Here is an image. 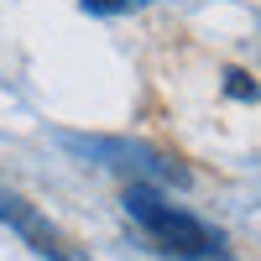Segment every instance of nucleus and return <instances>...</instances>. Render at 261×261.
<instances>
[{"label": "nucleus", "mask_w": 261, "mask_h": 261, "mask_svg": "<svg viewBox=\"0 0 261 261\" xmlns=\"http://www.w3.org/2000/svg\"><path fill=\"white\" fill-rule=\"evenodd\" d=\"M225 89H230L235 99H261V89H256V84H251L241 68H230V73H225Z\"/></svg>", "instance_id": "5"}, {"label": "nucleus", "mask_w": 261, "mask_h": 261, "mask_svg": "<svg viewBox=\"0 0 261 261\" xmlns=\"http://www.w3.org/2000/svg\"><path fill=\"white\" fill-rule=\"evenodd\" d=\"M120 204H125V214H130V225L146 235L151 251L178 256V261H220V256H225L220 230H209L199 214H188L183 204H172L162 188H151V183H125V199H120Z\"/></svg>", "instance_id": "1"}, {"label": "nucleus", "mask_w": 261, "mask_h": 261, "mask_svg": "<svg viewBox=\"0 0 261 261\" xmlns=\"http://www.w3.org/2000/svg\"><path fill=\"white\" fill-rule=\"evenodd\" d=\"M68 151H79V157H89L99 167H110V172H125L130 183H151V188H188L193 183V172L178 162V157H167V151L157 146H146V141H125V136H73V130H63L58 136Z\"/></svg>", "instance_id": "2"}, {"label": "nucleus", "mask_w": 261, "mask_h": 261, "mask_svg": "<svg viewBox=\"0 0 261 261\" xmlns=\"http://www.w3.org/2000/svg\"><path fill=\"white\" fill-rule=\"evenodd\" d=\"M0 225H11L21 241H27L37 256H47V261H89L68 235H63L47 214H42L37 204H27L21 193H11V188H0Z\"/></svg>", "instance_id": "3"}, {"label": "nucleus", "mask_w": 261, "mask_h": 261, "mask_svg": "<svg viewBox=\"0 0 261 261\" xmlns=\"http://www.w3.org/2000/svg\"><path fill=\"white\" fill-rule=\"evenodd\" d=\"M89 16H120V11H136V6H146V0H79Z\"/></svg>", "instance_id": "4"}]
</instances>
